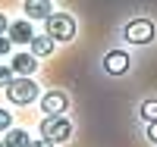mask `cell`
Here are the masks:
<instances>
[{
	"mask_svg": "<svg viewBox=\"0 0 157 147\" xmlns=\"http://www.w3.org/2000/svg\"><path fill=\"white\" fill-rule=\"evenodd\" d=\"M138 113H141V119H145V122H157V100H145Z\"/></svg>",
	"mask_w": 157,
	"mask_h": 147,
	"instance_id": "cell-12",
	"label": "cell"
},
{
	"mask_svg": "<svg viewBox=\"0 0 157 147\" xmlns=\"http://www.w3.org/2000/svg\"><path fill=\"white\" fill-rule=\"evenodd\" d=\"M126 41L129 44H151L154 41V22L148 19H135L126 25Z\"/></svg>",
	"mask_w": 157,
	"mask_h": 147,
	"instance_id": "cell-4",
	"label": "cell"
},
{
	"mask_svg": "<svg viewBox=\"0 0 157 147\" xmlns=\"http://www.w3.org/2000/svg\"><path fill=\"white\" fill-rule=\"evenodd\" d=\"M13 75H16V72H13L10 66H0V88H6V85L13 82Z\"/></svg>",
	"mask_w": 157,
	"mask_h": 147,
	"instance_id": "cell-13",
	"label": "cell"
},
{
	"mask_svg": "<svg viewBox=\"0 0 157 147\" xmlns=\"http://www.w3.org/2000/svg\"><path fill=\"white\" fill-rule=\"evenodd\" d=\"M29 147H54V141H47V138H38V141H32Z\"/></svg>",
	"mask_w": 157,
	"mask_h": 147,
	"instance_id": "cell-17",
	"label": "cell"
},
{
	"mask_svg": "<svg viewBox=\"0 0 157 147\" xmlns=\"http://www.w3.org/2000/svg\"><path fill=\"white\" fill-rule=\"evenodd\" d=\"M54 44H57V41L44 31V35H35L29 47H32V53H35V57H50V53H54Z\"/></svg>",
	"mask_w": 157,
	"mask_h": 147,
	"instance_id": "cell-10",
	"label": "cell"
},
{
	"mask_svg": "<svg viewBox=\"0 0 157 147\" xmlns=\"http://www.w3.org/2000/svg\"><path fill=\"white\" fill-rule=\"evenodd\" d=\"M6 28H10V22H6L3 13H0V35H6Z\"/></svg>",
	"mask_w": 157,
	"mask_h": 147,
	"instance_id": "cell-18",
	"label": "cell"
},
{
	"mask_svg": "<svg viewBox=\"0 0 157 147\" xmlns=\"http://www.w3.org/2000/svg\"><path fill=\"white\" fill-rule=\"evenodd\" d=\"M6 38L13 44H32V38H35V28H32V22L29 19H22V22H10V28H6Z\"/></svg>",
	"mask_w": 157,
	"mask_h": 147,
	"instance_id": "cell-6",
	"label": "cell"
},
{
	"mask_svg": "<svg viewBox=\"0 0 157 147\" xmlns=\"http://www.w3.org/2000/svg\"><path fill=\"white\" fill-rule=\"evenodd\" d=\"M148 141L157 144V122H148Z\"/></svg>",
	"mask_w": 157,
	"mask_h": 147,
	"instance_id": "cell-16",
	"label": "cell"
},
{
	"mask_svg": "<svg viewBox=\"0 0 157 147\" xmlns=\"http://www.w3.org/2000/svg\"><path fill=\"white\" fill-rule=\"evenodd\" d=\"M10 122H13V119H10V113L3 110V106H0V131H6V128H10Z\"/></svg>",
	"mask_w": 157,
	"mask_h": 147,
	"instance_id": "cell-14",
	"label": "cell"
},
{
	"mask_svg": "<svg viewBox=\"0 0 157 147\" xmlns=\"http://www.w3.org/2000/svg\"><path fill=\"white\" fill-rule=\"evenodd\" d=\"M41 138L54 141V144L69 141V138H72V122H69L66 116H44V122H41Z\"/></svg>",
	"mask_w": 157,
	"mask_h": 147,
	"instance_id": "cell-2",
	"label": "cell"
},
{
	"mask_svg": "<svg viewBox=\"0 0 157 147\" xmlns=\"http://www.w3.org/2000/svg\"><path fill=\"white\" fill-rule=\"evenodd\" d=\"M0 147H6V144H3V141H0Z\"/></svg>",
	"mask_w": 157,
	"mask_h": 147,
	"instance_id": "cell-19",
	"label": "cell"
},
{
	"mask_svg": "<svg viewBox=\"0 0 157 147\" xmlns=\"http://www.w3.org/2000/svg\"><path fill=\"white\" fill-rule=\"evenodd\" d=\"M104 69H107L110 75H123L129 69V57H126L123 50H110L107 57H104Z\"/></svg>",
	"mask_w": 157,
	"mask_h": 147,
	"instance_id": "cell-8",
	"label": "cell"
},
{
	"mask_svg": "<svg viewBox=\"0 0 157 147\" xmlns=\"http://www.w3.org/2000/svg\"><path fill=\"white\" fill-rule=\"evenodd\" d=\"M44 22H47V35L54 41H72L75 38V19L69 13H50Z\"/></svg>",
	"mask_w": 157,
	"mask_h": 147,
	"instance_id": "cell-3",
	"label": "cell"
},
{
	"mask_svg": "<svg viewBox=\"0 0 157 147\" xmlns=\"http://www.w3.org/2000/svg\"><path fill=\"white\" fill-rule=\"evenodd\" d=\"M50 13H54L50 0H25V16L29 19H47Z\"/></svg>",
	"mask_w": 157,
	"mask_h": 147,
	"instance_id": "cell-9",
	"label": "cell"
},
{
	"mask_svg": "<svg viewBox=\"0 0 157 147\" xmlns=\"http://www.w3.org/2000/svg\"><path fill=\"white\" fill-rule=\"evenodd\" d=\"M3 144H6V147H29L32 138H29V131H22V128H6Z\"/></svg>",
	"mask_w": 157,
	"mask_h": 147,
	"instance_id": "cell-11",
	"label": "cell"
},
{
	"mask_svg": "<svg viewBox=\"0 0 157 147\" xmlns=\"http://www.w3.org/2000/svg\"><path fill=\"white\" fill-rule=\"evenodd\" d=\"M10 47H13V41H10L6 35H0V57H6V53H10Z\"/></svg>",
	"mask_w": 157,
	"mask_h": 147,
	"instance_id": "cell-15",
	"label": "cell"
},
{
	"mask_svg": "<svg viewBox=\"0 0 157 147\" xmlns=\"http://www.w3.org/2000/svg\"><path fill=\"white\" fill-rule=\"evenodd\" d=\"M10 69L16 75H32L38 69V57H35V53H16V57L10 60Z\"/></svg>",
	"mask_w": 157,
	"mask_h": 147,
	"instance_id": "cell-7",
	"label": "cell"
},
{
	"mask_svg": "<svg viewBox=\"0 0 157 147\" xmlns=\"http://www.w3.org/2000/svg\"><path fill=\"white\" fill-rule=\"evenodd\" d=\"M66 106H69V97L63 94V91H50V94L41 97L44 116H63V113H66Z\"/></svg>",
	"mask_w": 157,
	"mask_h": 147,
	"instance_id": "cell-5",
	"label": "cell"
},
{
	"mask_svg": "<svg viewBox=\"0 0 157 147\" xmlns=\"http://www.w3.org/2000/svg\"><path fill=\"white\" fill-rule=\"evenodd\" d=\"M6 97H10V103H19V106L35 103V97H38V82H32V75L13 78V82L6 85Z\"/></svg>",
	"mask_w": 157,
	"mask_h": 147,
	"instance_id": "cell-1",
	"label": "cell"
}]
</instances>
